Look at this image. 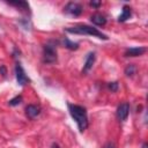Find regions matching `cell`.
<instances>
[{"label": "cell", "instance_id": "obj_7", "mask_svg": "<svg viewBox=\"0 0 148 148\" xmlns=\"http://www.w3.org/2000/svg\"><path fill=\"white\" fill-rule=\"evenodd\" d=\"M40 113V106L35 105V104H29L25 108V114L29 119H34L36 118L38 114Z\"/></svg>", "mask_w": 148, "mask_h": 148}, {"label": "cell", "instance_id": "obj_4", "mask_svg": "<svg viewBox=\"0 0 148 148\" xmlns=\"http://www.w3.org/2000/svg\"><path fill=\"white\" fill-rule=\"evenodd\" d=\"M15 76H16V81H17V83L20 84V86H25V84H28L29 82H30V79L27 76V74H25V71L23 69V67H22V65L20 64V62H17L16 65H15Z\"/></svg>", "mask_w": 148, "mask_h": 148}, {"label": "cell", "instance_id": "obj_10", "mask_svg": "<svg viewBox=\"0 0 148 148\" xmlns=\"http://www.w3.org/2000/svg\"><path fill=\"white\" fill-rule=\"evenodd\" d=\"M131 15H132L131 7H130V6H124L121 14L118 16V21H119V22H125V21H127V20L131 17Z\"/></svg>", "mask_w": 148, "mask_h": 148}, {"label": "cell", "instance_id": "obj_2", "mask_svg": "<svg viewBox=\"0 0 148 148\" xmlns=\"http://www.w3.org/2000/svg\"><path fill=\"white\" fill-rule=\"evenodd\" d=\"M66 32L68 34H74V35H89V36H92V37H97V38H101V39H109V37L103 34L102 31H99L97 28H94L91 25H87V24H77V25H74V27H68L65 29Z\"/></svg>", "mask_w": 148, "mask_h": 148}, {"label": "cell", "instance_id": "obj_9", "mask_svg": "<svg viewBox=\"0 0 148 148\" xmlns=\"http://www.w3.org/2000/svg\"><path fill=\"white\" fill-rule=\"evenodd\" d=\"M90 21L92 22V24L98 25V27H102V25H104V24L106 23L105 16L102 15V14H99V13H96V14L91 15V16H90Z\"/></svg>", "mask_w": 148, "mask_h": 148}, {"label": "cell", "instance_id": "obj_16", "mask_svg": "<svg viewBox=\"0 0 148 148\" xmlns=\"http://www.w3.org/2000/svg\"><path fill=\"white\" fill-rule=\"evenodd\" d=\"M118 87H119L118 82H110V83H109V89H110L111 91H113V92H116V91L118 90Z\"/></svg>", "mask_w": 148, "mask_h": 148}, {"label": "cell", "instance_id": "obj_8", "mask_svg": "<svg viewBox=\"0 0 148 148\" xmlns=\"http://www.w3.org/2000/svg\"><path fill=\"white\" fill-rule=\"evenodd\" d=\"M146 52V47H130L125 51V57H139Z\"/></svg>", "mask_w": 148, "mask_h": 148}, {"label": "cell", "instance_id": "obj_21", "mask_svg": "<svg viewBox=\"0 0 148 148\" xmlns=\"http://www.w3.org/2000/svg\"><path fill=\"white\" fill-rule=\"evenodd\" d=\"M142 148H147V143H146V142L142 145Z\"/></svg>", "mask_w": 148, "mask_h": 148}, {"label": "cell", "instance_id": "obj_6", "mask_svg": "<svg viewBox=\"0 0 148 148\" xmlns=\"http://www.w3.org/2000/svg\"><path fill=\"white\" fill-rule=\"evenodd\" d=\"M128 113H130V104L127 102H123L118 105L117 108V117L119 120L124 121L127 119L128 117Z\"/></svg>", "mask_w": 148, "mask_h": 148}, {"label": "cell", "instance_id": "obj_1", "mask_svg": "<svg viewBox=\"0 0 148 148\" xmlns=\"http://www.w3.org/2000/svg\"><path fill=\"white\" fill-rule=\"evenodd\" d=\"M67 106H68L69 114L75 120L79 131L82 133L88 127V114H87L86 108L81 105H76V104H71V103H68Z\"/></svg>", "mask_w": 148, "mask_h": 148}, {"label": "cell", "instance_id": "obj_14", "mask_svg": "<svg viewBox=\"0 0 148 148\" xmlns=\"http://www.w3.org/2000/svg\"><path fill=\"white\" fill-rule=\"evenodd\" d=\"M136 73V67L134 66V65H127L126 66V68H125V74L127 75V76H133L134 74Z\"/></svg>", "mask_w": 148, "mask_h": 148}, {"label": "cell", "instance_id": "obj_20", "mask_svg": "<svg viewBox=\"0 0 148 148\" xmlns=\"http://www.w3.org/2000/svg\"><path fill=\"white\" fill-rule=\"evenodd\" d=\"M51 148H60V147H59V145H57V143H53V145L51 146Z\"/></svg>", "mask_w": 148, "mask_h": 148}, {"label": "cell", "instance_id": "obj_3", "mask_svg": "<svg viewBox=\"0 0 148 148\" xmlns=\"http://www.w3.org/2000/svg\"><path fill=\"white\" fill-rule=\"evenodd\" d=\"M43 61L45 64H53L57 61V47L52 40L47 42L43 47Z\"/></svg>", "mask_w": 148, "mask_h": 148}, {"label": "cell", "instance_id": "obj_18", "mask_svg": "<svg viewBox=\"0 0 148 148\" xmlns=\"http://www.w3.org/2000/svg\"><path fill=\"white\" fill-rule=\"evenodd\" d=\"M0 74L2 75V76H6V74H7V69H6V67L2 65V66H0Z\"/></svg>", "mask_w": 148, "mask_h": 148}, {"label": "cell", "instance_id": "obj_15", "mask_svg": "<svg viewBox=\"0 0 148 148\" xmlns=\"http://www.w3.org/2000/svg\"><path fill=\"white\" fill-rule=\"evenodd\" d=\"M21 102H22V96H21V95H17V96L13 97L12 99H9L8 103H9L10 106H16V105H18Z\"/></svg>", "mask_w": 148, "mask_h": 148}, {"label": "cell", "instance_id": "obj_12", "mask_svg": "<svg viewBox=\"0 0 148 148\" xmlns=\"http://www.w3.org/2000/svg\"><path fill=\"white\" fill-rule=\"evenodd\" d=\"M10 6H15L17 8L24 9V10H29V5L25 1H15V2H8Z\"/></svg>", "mask_w": 148, "mask_h": 148}, {"label": "cell", "instance_id": "obj_19", "mask_svg": "<svg viewBox=\"0 0 148 148\" xmlns=\"http://www.w3.org/2000/svg\"><path fill=\"white\" fill-rule=\"evenodd\" d=\"M103 148H116V146L113 145V142H108V143L104 145Z\"/></svg>", "mask_w": 148, "mask_h": 148}, {"label": "cell", "instance_id": "obj_5", "mask_svg": "<svg viewBox=\"0 0 148 148\" xmlns=\"http://www.w3.org/2000/svg\"><path fill=\"white\" fill-rule=\"evenodd\" d=\"M64 9H65V12H66L67 14H69V15H72V16H79V15H81L82 12H83L82 5L79 3V2H73V1L68 2V3L65 6Z\"/></svg>", "mask_w": 148, "mask_h": 148}, {"label": "cell", "instance_id": "obj_13", "mask_svg": "<svg viewBox=\"0 0 148 148\" xmlns=\"http://www.w3.org/2000/svg\"><path fill=\"white\" fill-rule=\"evenodd\" d=\"M64 44H65V46H66L68 50H77V49H79V44H77V43H74V42H72V40H69L68 38H65Z\"/></svg>", "mask_w": 148, "mask_h": 148}, {"label": "cell", "instance_id": "obj_17", "mask_svg": "<svg viewBox=\"0 0 148 148\" xmlns=\"http://www.w3.org/2000/svg\"><path fill=\"white\" fill-rule=\"evenodd\" d=\"M89 5H90L91 7H94V8H98V7L102 5V2H101V1H90Z\"/></svg>", "mask_w": 148, "mask_h": 148}, {"label": "cell", "instance_id": "obj_11", "mask_svg": "<svg viewBox=\"0 0 148 148\" xmlns=\"http://www.w3.org/2000/svg\"><path fill=\"white\" fill-rule=\"evenodd\" d=\"M95 53L94 52H90L88 56H87V58H86V62H84V66H83V72H88L91 67H92V65H94V62H95Z\"/></svg>", "mask_w": 148, "mask_h": 148}]
</instances>
